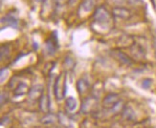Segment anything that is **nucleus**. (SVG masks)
Masks as SVG:
<instances>
[{
  "instance_id": "nucleus-1",
  "label": "nucleus",
  "mask_w": 156,
  "mask_h": 128,
  "mask_svg": "<svg viewBox=\"0 0 156 128\" xmlns=\"http://www.w3.org/2000/svg\"><path fill=\"white\" fill-rule=\"evenodd\" d=\"M54 92H55V96L57 100H62L65 97L66 93V75L62 74L59 75L54 85Z\"/></svg>"
},
{
  "instance_id": "nucleus-2",
  "label": "nucleus",
  "mask_w": 156,
  "mask_h": 128,
  "mask_svg": "<svg viewBox=\"0 0 156 128\" xmlns=\"http://www.w3.org/2000/svg\"><path fill=\"white\" fill-rule=\"evenodd\" d=\"M94 20L99 26L101 27H107L111 23V16L109 12H108L104 7H100L95 12Z\"/></svg>"
},
{
  "instance_id": "nucleus-3",
  "label": "nucleus",
  "mask_w": 156,
  "mask_h": 128,
  "mask_svg": "<svg viewBox=\"0 0 156 128\" xmlns=\"http://www.w3.org/2000/svg\"><path fill=\"white\" fill-rule=\"evenodd\" d=\"M120 103V98L117 94H108L104 99V107L106 109H113Z\"/></svg>"
},
{
  "instance_id": "nucleus-4",
  "label": "nucleus",
  "mask_w": 156,
  "mask_h": 128,
  "mask_svg": "<svg viewBox=\"0 0 156 128\" xmlns=\"http://www.w3.org/2000/svg\"><path fill=\"white\" fill-rule=\"evenodd\" d=\"M45 47H46V51L48 52L49 55H53L57 51V49L58 48V41L56 33H53L50 38L47 39Z\"/></svg>"
},
{
  "instance_id": "nucleus-5",
  "label": "nucleus",
  "mask_w": 156,
  "mask_h": 128,
  "mask_svg": "<svg viewBox=\"0 0 156 128\" xmlns=\"http://www.w3.org/2000/svg\"><path fill=\"white\" fill-rule=\"evenodd\" d=\"M43 87L41 85H35L28 92V96L31 100H37L39 99L43 95Z\"/></svg>"
},
{
  "instance_id": "nucleus-6",
  "label": "nucleus",
  "mask_w": 156,
  "mask_h": 128,
  "mask_svg": "<svg viewBox=\"0 0 156 128\" xmlns=\"http://www.w3.org/2000/svg\"><path fill=\"white\" fill-rule=\"evenodd\" d=\"M1 23H2V28H5V27H12V28H17V24L18 21L15 16L12 15H8L4 17H2L1 19Z\"/></svg>"
},
{
  "instance_id": "nucleus-7",
  "label": "nucleus",
  "mask_w": 156,
  "mask_h": 128,
  "mask_svg": "<svg viewBox=\"0 0 156 128\" xmlns=\"http://www.w3.org/2000/svg\"><path fill=\"white\" fill-rule=\"evenodd\" d=\"M112 55L116 57L120 62H122L123 64H126V65H130L131 62V59L128 57L126 54L122 53V52H118V51H114Z\"/></svg>"
},
{
  "instance_id": "nucleus-8",
  "label": "nucleus",
  "mask_w": 156,
  "mask_h": 128,
  "mask_svg": "<svg viewBox=\"0 0 156 128\" xmlns=\"http://www.w3.org/2000/svg\"><path fill=\"white\" fill-rule=\"evenodd\" d=\"M77 88L80 95H83L89 89V82L84 78H80L79 79V81L77 83Z\"/></svg>"
},
{
  "instance_id": "nucleus-9",
  "label": "nucleus",
  "mask_w": 156,
  "mask_h": 128,
  "mask_svg": "<svg viewBox=\"0 0 156 128\" xmlns=\"http://www.w3.org/2000/svg\"><path fill=\"white\" fill-rule=\"evenodd\" d=\"M95 102H96V99L93 98H91V99L89 98V99H85L83 105H81V111L84 113L90 112L93 109V107L95 106Z\"/></svg>"
},
{
  "instance_id": "nucleus-10",
  "label": "nucleus",
  "mask_w": 156,
  "mask_h": 128,
  "mask_svg": "<svg viewBox=\"0 0 156 128\" xmlns=\"http://www.w3.org/2000/svg\"><path fill=\"white\" fill-rule=\"evenodd\" d=\"M28 91V86L24 82H19L18 85L16 87L15 91H13V95L16 97H21L24 96L25 94Z\"/></svg>"
},
{
  "instance_id": "nucleus-11",
  "label": "nucleus",
  "mask_w": 156,
  "mask_h": 128,
  "mask_svg": "<svg viewBox=\"0 0 156 128\" xmlns=\"http://www.w3.org/2000/svg\"><path fill=\"white\" fill-rule=\"evenodd\" d=\"M39 105H40V109H41L44 113H47L50 109V102H49V98L48 96L43 95L39 99Z\"/></svg>"
},
{
  "instance_id": "nucleus-12",
  "label": "nucleus",
  "mask_w": 156,
  "mask_h": 128,
  "mask_svg": "<svg viewBox=\"0 0 156 128\" xmlns=\"http://www.w3.org/2000/svg\"><path fill=\"white\" fill-rule=\"evenodd\" d=\"M65 104H66V109L69 112H73L77 108V100L72 97H70L66 99Z\"/></svg>"
},
{
  "instance_id": "nucleus-13",
  "label": "nucleus",
  "mask_w": 156,
  "mask_h": 128,
  "mask_svg": "<svg viewBox=\"0 0 156 128\" xmlns=\"http://www.w3.org/2000/svg\"><path fill=\"white\" fill-rule=\"evenodd\" d=\"M132 54L135 56V57H143L145 56V52H144V49L142 48V47H140L139 45H136L134 44L133 47H132Z\"/></svg>"
},
{
  "instance_id": "nucleus-14",
  "label": "nucleus",
  "mask_w": 156,
  "mask_h": 128,
  "mask_svg": "<svg viewBox=\"0 0 156 128\" xmlns=\"http://www.w3.org/2000/svg\"><path fill=\"white\" fill-rule=\"evenodd\" d=\"M94 7V1L93 0H84L83 3L81 4L80 9L83 10L85 12H89L90 11H92Z\"/></svg>"
},
{
  "instance_id": "nucleus-15",
  "label": "nucleus",
  "mask_w": 156,
  "mask_h": 128,
  "mask_svg": "<svg viewBox=\"0 0 156 128\" xmlns=\"http://www.w3.org/2000/svg\"><path fill=\"white\" fill-rule=\"evenodd\" d=\"M114 15L118 17H121V18H126V17H128L129 12L124 8H116L114 10Z\"/></svg>"
},
{
  "instance_id": "nucleus-16",
  "label": "nucleus",
  "mask_w": 156,
  "mask_h": 128,
  "mask_svg": "<svg viewBox=\"0 0 156 128\" xmlns=\"http://www.w3.org/2000/svg\"><path fill=\"white\" fill-rule=\"evenodd\" d=\"M123 117L126 119L127 120H132L135 118L134 111L130 108V107H126L125 110L123 111Z\"/></svg>"
},
{
  "instance_id": "nucleus-17",
  "label": "nucleus",
  "mask_w": 156,
  "mask_h": 128,
  "mask_svg": "<svg viewBox=\"0 0 156 128\" xmlns=\"http://www.w3.org/2000/svg\"><path fill=\"white\" fill-rule=\"evenodd\" d=\"M57 120V118L56 116L54 115V114H48V115H46L43 119H42V123L44 124H52L54 123Z\"/></svg>"
},
{
  "instance_id": "nucleus-18",
  "label": "nucleus",
  "mask_w": 156,
  "mask_h": 128,
  "mask_svg": "<svg viewBox=\"0 0 156 128\" xmlns=\"http://www.w3.org/2000/svg\"><path fill=\"white\" fill-rule=\"evenodd\" d=\"M10 55V47L8 44H3L1 46V59L4 60V58H7Z\"/></svg>"
},
{
  "instance_id": "nucleus-19",
  "label": "nucleus",
  "mask_w": 156,
  "mask_h": 128,
  "mask_svg": "<svg viewBox=\"0 0 156 128\" xmlns=\"http://www.w3.org/2000/svg\"><path fill=\"white\" fill-rule=\"evenodd\" d=\"M8 98H9V96H8V94H7V93H5V92L1 93V105H3L5 102H8V99H9Z\"/></svg>"
},
{
  "instance_id": "nucleus-20",
  "label": "nucleus",
  "mask_w": 156,
  "mask_h": 128,
  "mask_svg": "<svg viewBox=\"0 0 156 128\" xmlns=\"http://www.w3.org/2000/svg\"><path fill=\"white\" fill-rule=\"evenodd\" d=\"M151 84V79L147 78V79H144L143 80V84H142V86H143V88L147 89V88H150Z\"/></svg>"
},
{
  "instance_id": "nucleus-21",
  "label": "nucleus",
  "mask_w": 156,
  "mask_h": 128,
  "mask_svg": "<svg viewBox=\"0 0 156 128\" xmlns=\"http://www.w3.org/2000/svg\"><path fill=\"white\" fill-rule=\"evenodd\" d=\"M54 1H55V3H56L58 6H60V5L65 4L67 0H54Z\"/></svg>"
}]
</instances>
